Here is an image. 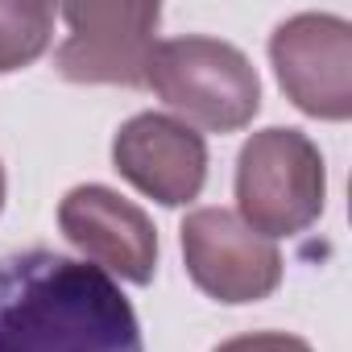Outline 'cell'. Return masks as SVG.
Segmentation results:
<instances>
[{
	"mask_svg": "<svg viewBox=\"0 0 352 352\" xmlns=\"http://www.w3.org/2000/svg\"><path fill=\"white\" fill-rule=\"evenodd\" d=\"M0 352H145L124 290L79 257H0Z\"/></svg>",
	"mask_w": 352,
	"mask_h": 352,
	"instance_id": "1",
	"label": "cell"
},
{
	"mask_svg": "<svg viewBox=\"0 0 352 352\" xmlns=\"http://www.w3.org/2000/svg\"><path fill=\"white\" fill-rule=\"evenodd\" d=\"M145 87L208 133H241L261 112V79L249 54L204 34L157 42Z\"/></svg>",
	"mask_w": 352,
	"mask_h": 352,
	"instance_id": "2",
	"label": "cell"
},
{
	"mask_svg": "<svg viewBox=\"0 0 352 352\" xmlns=\"http://www.w3.org/2000/svg\"><path fill=\"white\" fill-rule=\"evenodd\" d=\"M327 170L319 145L298 129H261L236 157V216L261 236H298L323 216Z\"/></svg>",
	"mask_w": 352,
	"mask_h": 352,
	"instance_id": "3",
	"label": "cell"
},
{
	"mask_svg": "<svg viewBox=\"0 0 352 352\" xmlns=\"http://www.w3.org/2000/svg\"><path fill=\"white\" fill-rule=\"evenodd\" d=\"M58 17L67 21V42L54 50V71L67 83L145 87L162 21L157 0H87L63 5Z\"/></svg>",
	"mask_w": 352,
	"mask_h": 352,
	"instance_id": "4",
	"label": "cell"
},
{
	"mask_svg": "<svg viewBox=\"0 0 352 352\" xmlns=\"http://www.w3.org/2000/svg\"><path fill=\"white\" fill-rule=\"evenodd\" d=\"M179 241L191 282L216 302H261L282 286L278 245L228 208H195L183 220Z\"/></svg>",
	"mask_w": 352,
	"mask_h": 352,
	"instance_id": "5",
	"label": "cell"
},
{
	"mask_svg": "<svg viewBox=\"0 0 352 352\" xmlns=\"http://www.w3.org/2000/svg\"><path fill=\"white\" fill-rule=\"evenodd\" d=\"M286 100L315 120L352 116V25L336 13H294L270 34Z\"/></svg>",
	"mask_w": 352,
	"mask_h": 352,
	"instance_id": "6",
	"label": "cell"
},
{
	"mask_svg": "<svg viewBox=\"0 0 352 352\" xmlns=\"http://www.w3.org/2000/svg\"><path fill=\"white\" fill-rule=\"evenodd\" d=\"M112 170L162 208H183L208 183V141L187 120L137 112L112 137Z\"/></svg>",
	"mask_w": 352,
	"mask_h": 352,
	"instance_id": "7",
	"label": "cell"
},
{
	"mask_svg": "<svg viewBox=\"0 0 352 352\" xmlns=\"http://www.w3.org/2000/svg\"><path fill=\"white\" fill-rule=\"evenodd\" d=\"M58 228L63 236L91 257L108 278L149 286L157 274V228L153 220L124 195L100 183L71 187L58 204Z\"/></svg>",
	"mask_w": 352,
	"mask_h": 352,
	"instance_id": "8",
	"label": "cell"
},
{
	"mask_svg": "<svg viewBox=\"0 0 352 352\" xmlns=\"http://www.w3.org/2000/svg\"><path fill=\"white\" fill-rule=\"evenodd\" d=\"M54 34V9L34 0H0V75L38 63Z\"/></svg>",
	"mask_w": 352,
	"mask_h": 352,
	"instance_id": "9",
	"label": "cell"
},
{
	"mask_svg": "<svg viewBox=\"0 0 352 352\" xmlns=\"http://www.w3.org/2000/svg\"><path fill=\"white\" fill-rule=\"evenodd\" d=\"M212 352H315L302 336H290V331H245V336H232L224 344H216Z\"/></svg>",
	"mask_w": 352,
	"mask_h": 352,
	"instance_id": "10",
	"label": "cell"
},
{
	"mask_svg": "<svg viewBox=\"0 0 352 352\" xmlns=\"http://www.w3.org/2000/svg\"><path fill=\"white\" fill-rule=\"evenodd\" d=\"M5 191H9V183H5V166H0V212H5Z\"/></svg>",
	"mask_w": 352,
	"mask_h": 352,
	"instance_id": "11",
	"label": "cell"
}]
</instances>
